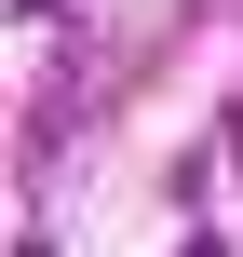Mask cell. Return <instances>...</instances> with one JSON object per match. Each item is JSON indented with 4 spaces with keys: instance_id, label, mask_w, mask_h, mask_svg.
<instances>
[{
    "instance_id": "cell-1",
    "label": "cell",
    "mask_w": 243,
    "mask_h": 257,
    "mask_svg": "<svg viewBox=\"0 0 243 257\" xmlns=\"http://www.w3.org/2000/svg\"><path fill=\"white\" fill-rule=\"evenodd\" d=\"M14 257H41V244H14Z\"/></svg>"
},
{
    "instance_id": "cell-2",
    "label": "cell",
    "mask_w": 243,
    "mask_h": 257,
    "mask_svg": "<svg viewBox=\"0 0 243 257\" xmlns=\"http://www.w3.org/2000/svg\"><path fill=\"white\" fill-rule=\"evenodd\" d=\"M189 257H216V244H189Z\"/></svg>"
}]
</instances>
